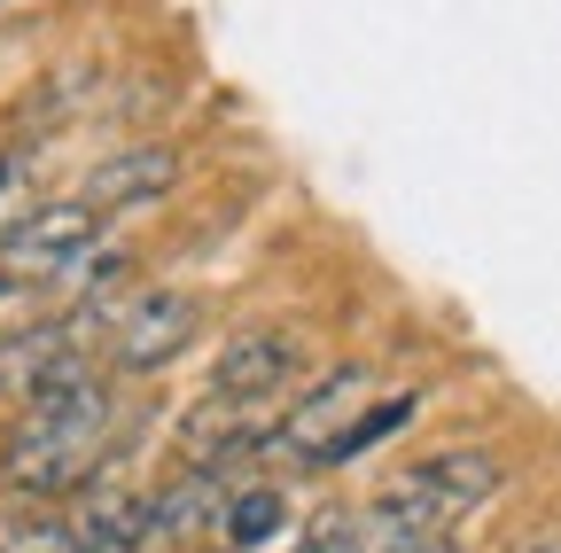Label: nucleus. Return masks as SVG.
I'll use <instances>...</instances> for the list:
<instances>
[{"label":"nucleus","instance_id":"1","mask_svg":"<svg viewBox=\"0 0 561 553\" xmlns=\"http://www.w3.org/2000/svg\"><path fill=\"white\" fill-rule=\"evenodd\" d=\"M110 429H117V398H110L102 367L87 359V367L55 375L24 405L9 452H0V475H9V492H24V499H70L102 475Z\"/></svg>","mask_w":561,"mask_h":553},{"label":"nucleus","instance_id":"2","mask_svg":"<svg viewBox=\"0 0 561 553\" xmlns=\"http://www.w3.org/2000/svg\"><path fill=\"white\" fill-rule=\"evenodd\" d=\"M500 475H507L500 452L453 445V452H430V460L398 468L382 492H375L367 515H382V522H398V530H421V538H453L460 515H476L491 492H500Z\"/></svg>","mask_w":561,"mask_h":553},{"label":"nucleus","instance_id":"3","mask_svg":"<svg viewBox=\"0 0 561 553\" xmlns=\"http://www.w3.org/2000/svg\"><path fill=\"white\" fill-rule=\"evenodd\" d=\"M195 297L187 289H140L110 312V367L117 375H157L195 343Z\"/></svg>","mask_w":561,"mask_h":553},{"label":"nucleus","instance_id":"4","mask_svg":"<svg viewBox=\"0 0 561 553\" xmlns=\"http://www.w3.org/2000/svg\"><path fill=\"white\" fill-rule=\"evenodd\" d=\"M367 382H375L367 367H335V375H320L312 398H297L289 422H273V445H265V452L297 460V468H328V452L343 445V429L367 413Z\"/></svg>","mask_w":561,"mask_h":553},{"label":"nucleus","instance_id":"5","mask_svg":"<svg viewBox=\"0 0 561 553\" xmlns=\"http://www.w3.org/2000/svg\"><path fill=\"white\" fill-rule=\"evenodd\" d=\"M305 367V343L289 327H234L210 359V398H242V405H265L297 382Z\"/></svg>","mask_w":561,"mask_h":553},{"label":"nucleus","instance_id":"6","mask_svg":"<svg viewBox=\"0 0 561 553\" xmlns=\"http://www.w3.org/2000/svg\"><path fill=\"white\" fill-rule=\"evenodd\" d=\"M94 234H102L94 203H39L24 227L0 234V257H9L16 273H62L79 250H94Z\"/></svg>","mask_w":561,"mask_h":553},{"label":"nucleus","instance_id":"7","mask_svg":"<svg viewBox=\"0 0 561 553\" xmlns=\"http://www.w3.org/2000/svg\"><path fill=\"white\" fill-rule=\"evenodd\" d=\"M172 187H180V149L133 141V149H110V157L87 172V195H79V203H94V211H149V203L172 195Z\"/></svg>","mask_w":561,"mask_h":553},{"label":"nucleus","instance_id":"8","mask_svg":"<svg viewBox=\"0 0 561 553\" xmlns=\"http://www.w3.org/2000/svg\"><path fill=\"white\" fill-rule=\"evenodd\" d=\"M227 475L219 468H180L164 492L149 499V545H195L203 530L227 522Z\"/></svg>","mask_w":561,"mask_h":553},{"label":"nucleus","instance_id":"9","mask_svg":"<svg viewBox=\"0 0 561 553\" xmlns=\"http://www.w3.org/2000/svg\"><path fill=\"white\" fill-rule=\"evenodd\" d=\"M280 522H289V499H280L273 483H250V492H234V499H227V522H219V530H227V545H234V553H250V545H265Z\"/></svg>","mask_w":561,"mask_h":553},{"label":"nucleus","instance_id":"10","mask_svg":"<svg viewBox=\"0 0 561 553\" xmlns=\"http://www.w3.org/2000/svg\"><path fill=\"white\" fill-rule=\"evenodd\" d=\"M405 422H413V398H390V405H367V413H359V422H351V429H343V445L328 452V468H343L351 452H367V445H382V437H390V429H405Z\"/></svg>","mask_w":561,"mask_h":553},{"label":"nucleus","instance_id":"11","mask_svg":"<svg viewBox=\"0 0 561 553\" xmlns=\"http://www.w3.org/2000/svg\"><path fill=\"white\" fill-rule=\"evenodd\" d=\"M125 265H133L125 250H102V242H94V250H79V257H70V265L55 273V281H62V289H79V297H102V289L117 281Z\"/></svg>","mask_w":561,"mask_h":553},{"label":"nucleus","instance_id":"12","mask_svg":"<svg viewBox=\"0 0 561 553\" xmlns=\"http://www.w3.org/2000/svg\"><path fill=\"white\" fill-rule=\"evenodd\" d=\"M359 553H460L453 538H421V530H398L382 515H359Z\"/></svg>","mask_w":561,"mask_h":553},{"label":"nucleus","instance_id":"13","mask_svg":"<svg viewBox=\"0 0 561 553\" xmlns=\"http://www.w3.org/2000/svg\"><path fill=\"white\" fill-rule=\"evenodd\" d=\"M32 211H39V203H32V172H24V157H0V234L24 227Z\"/></svg>","mask_w":561,"mask_h":553},{"label":"nucleus","instance_id":"14","mask_svg":"<svg viewBox=\"0 0 561 553\" xmlns=\"http://www.w3.org/2000/svg\"><path fill=\"white\" fill-rule=\"evenodd\" d=\"M297 553H359V522H351V515H320Z\"/></svg>","mask_w":561,"mask_h":553},{"label":"nucleus","instance_id":"15","mask_svg":"<svg viewBox=\"0 0 561 553\" xmlns=\"http://www.w3.org/2000/svg\"><path fill=\"white\" fill-rule=\"evenodd\" d=\"M523 553H561V530H546V538H530Z\"/></svg>","mask_w":561,"mask_h":553}]
</instances>
